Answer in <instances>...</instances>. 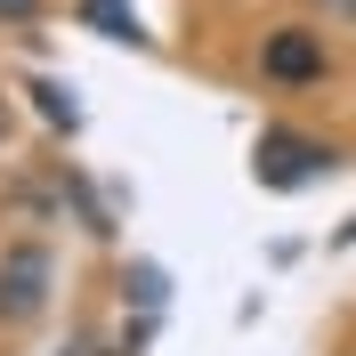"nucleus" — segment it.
I'll list each match as a JSON object with an SVG mask.
<instances>
[{
  "label": "nucleus",
  "instance_id": "obj_1",
  "mask_svg": "<svg viewBox=\"0 0 356 356\" xmlns=\"http://www.w3.org/2000/svg\"><path fill=\"white\" fill-rule=\"evenodd\" d=\"M49 251L41 243H8L0 251V324H33L49 308Z\"/></svg>",
  "mask_w": 356,
  "mask_h": 356
},
{
  "label": "nucleus",
  "instance_id": "obj_2",
  "mask_svg": "<svg viewBox=\"0 0 356 356\" xmlns=\"http://www.w3.org/2000/svg\"><path fill=\"white\" fill-rule=\"evenodd\" d=\"M324 33L316 24H284V33H267V49H259V73L267 81H324Z\"/></svg>",
  "mask_w": 356,
  "mask_h": 356
},
{
  "label": "nucleus",
  "instance_id": "obj_3",
  "mask_svg": "<svg viewBox=\"0 0 356 356\" xmlns=\"http://www.w3.org/2000/svg\"><path fill=\"white\" fill-rule=\"evenodd\" d=\"M316 162H332V146L291 138V130H267V138H259V178H267V186H300Z\"/></svg>",
  "mask_w": 356,
  "mask_h": 356
},
{
  "label": "nucleus",
  "instance_id": "obj_4",
  "mask_svg": "<svg viewBox=\"0 0 356 356\" xmlns=\"http://www.w3.org/2000/svg\"><path fill=\"white\" fill-rule=\"evenodd\" d=\"M81 17L106 33V41H138V17H130V0H81Z\"/></svg>",
  "mask_w": 356,
  "mask_h": 356
},
{
  "label": "nucleus",
  "instance_id": "obj_5",
  "mask_svg": "<svg viewBox=\"0 0 356 356\" xmlns=\"http://www.w3.org/2000/svg\"><path fill=\"white\" fill-rule=\"evenodd\" d=\"M324 8V24H340V33H356V0H316Z\"/></svg>",
  "mask_w": 356,
  "mask_h": 356
},
{
  "label": "nucleus",
  "instance_id": "obj_6",
  "mask_svg": "<svg viewBox=\"0 0 356 356\" xmlns=\"http://www.w3.org/2000/svg\"><path fill=\"white\" fill-rule=\"evenodd\" d=\"M41 17V0H0V24H33Z\"/></svg>",
  "mask_w": 356,
  "mask_h": 356
},
{
  "label": "nucleus",
  "instance_id": "obj_7",
  "mask_svg": "<svg viewBox=\"0 0 356 356\" xmlns=\"http://www.w3.org/2000/svg\"><path fill=\"white\" fill-rule=\"evenodd\" d=\"M0 138H8V97H0Z\"/></svg>",
  "mask_w": 356,
  "mask_h": 356
}]
</instances>
